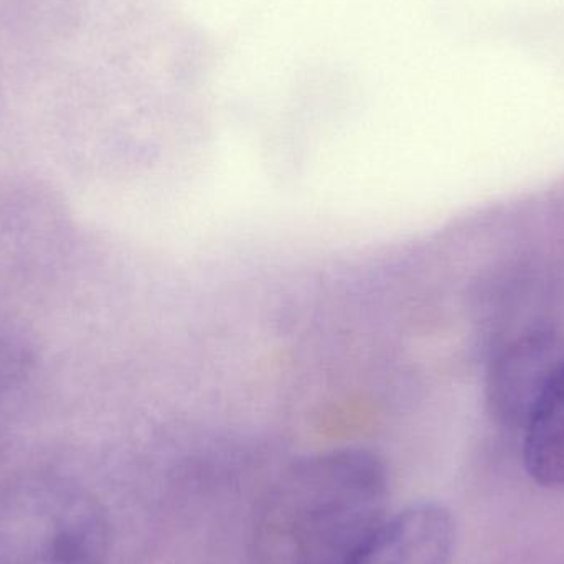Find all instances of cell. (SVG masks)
<instances>
[{
	"label": "cell",
	"instance_id": "cell-1",
	"mask_svg": "<svg viewBox=\"0 0 564 564\" xmlns=\"http://www.w3.org/2000/svg\"><path fill=\"white\" fill-rule=\"evenodd\" d=\"M380 457L345 447L291 464L254 513L251 564H345L384 522Z\"/></svg>",
	"mask_w": 564,
	"mask_h": 564
},
{
	"label": "cell",
	"instance_id": "cell-2",
	"mask_svg": "<svg viewBox=\"0 0 564 564\" xmlns=\"http://www.w3.org/2000/svg\"><path fill=\"white\" fill-rule=\"evenodd\" d=\"M105 507L72 480L26 474L0 484V564H106Z\"/></svg>",
	"mask_w": 564,
	"mask_h": 564
},
{
	"label": "cell",
	"instance_id": "cell-3",
	"mask_svg": "<svg viewBox=\"0 0 564 564\" xmlns=\"http://www.w3.org/2000/svg\"><path fill=\"white\" fill-rule=\"evenodd\" d=\"M456 523L446 507L414 503L375 530L345 564H449Z\"/></svg>",
	"mask_w": 564,
	"mask_h": 564
},
{
	"label": "cell",
	"instance_id": "cell-4",
	"mask_svg": "<svg viewBox=\"0 0 564 564\" xmlns=\"http://www.w3.org/2000/svg\"><path fill=\"white\" fill-rule=\"evenodd\" d=\"M563 360L558 345L546 335H533L513 345L490 370V413L502 423H529Z\"/></svg>",
	"mask_w": 564,
	"mask_h": 564
},
{
	"label": "cell",
	"instance_id": "cell-5",
	"mask_svg": "<svg viewBox=\"0 0 564 564\" xmlns=\"http://www.w3.org/2000/svg\"><path fill=\"white\" fill-rule=\"evenodd\" d=\"M523 460L539 486H564V360L525 424Z\"/></svg>",
	"mask_w": 564,
	"mask_h": 564
}]
</instances>
